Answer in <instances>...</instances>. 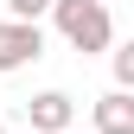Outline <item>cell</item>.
Here are the masks:
<instances>
[{"mask_svg":"<svg viewBox=\"0 0 134 134\" xmlns=\"http://www.w3.org/2000/svg\"><path fill=\"white\" fill-rule=\"evenodd\" d=\"M51 13H58L64 45H77V51H109L115 45V19H109L102 0H58Z\"/></svg>","mask_w":134,"mask_h":134,"instance_id":"obj_1","label":"cell"},{"mask_svg":"<svg viewBox=\"0 0 134 134\" xmlns=\"http://www.w3.org/2000/svg\"><path fill=\"white\" fill-rule=\"evenodd\" d=\"M45 58V32L26 19H0V70H26Z\"/></svg>","mask_w":134,"mask_h":134,"instance_id":"obj_2","label":"cell"},{"mask_svg":"<svg viewBox=\"0 0 134 134\" xmlns=\"http://www.w3.org/2000/svg\"><path fill=\"white\" fill-rule=\"evenodd\" d=\"M26 115H32V134H70L77 102H70L64 90H45V96H32V102H26Z\"/></svg>","mask_w":134,"mask_h":134,"instance_id":"obj_3","label":"cell"},{"mask_svg":"<svg viewBox=\"0 0 134 134\" xmlns=\"http://www.w3.org/2000/svg\"><path fill=\"white\" fill-rule=\"evenodd\" d=\"M96 134H134V96L128 90L96 96Z\"/></svg>","mask_w":134,"mask_h":134,"instance_id":"obj_4","label":"cell"},{"mask_svg":"<svg viewBox=\"0 0 134 134\" xmlns=\"http://www.w3.org/2000/svg\"><path fill=\"white\" fill-rule=\"evenodd\" d=\"M115 83L134 96V38H121V45H115Z\"/></svg>","mask_w":134,"mask_h":134,"instance_id":"obj_5","label":"cell"},{"mask_svg":"<svg viewBox=\"0 0 134 134\" xmlns=\"http://www.w3.org/2000/svg\"><path fill=\"white\" fill-rule=\"evenodd\" d=\"M58 0H7V13L13 19H26V26H38V13H51Z\"/></svg>","mask_w":134,"mask_h":134,"instance_id":"obj_6","label":"cell"},{"mask_svg":"<svg viewBox=\"0 0 134 134\" xmlns=\"http://www.w3.org/2000/svg\"><path fill=\"white\" fill-rule=\"evenodd\" d=\"M102 7H109V0H102Z\"/></svg>","mask_w":134,"mask_h":134,"instance_id":"obj_7","label":"cell"},{"mask_svg":"<svg viewBox=\"0 0 134 134\" xmlns=\"http://www.w3.org/2000/svg\"><path fill=\"white\" fill-rule=\"evenodd\" d=\"M0 134H7V128H0Z\"/></svg>","mask_w":134,"mask_h":134,"instance_id":"obj_8","label":"cell"}]
</instances>
